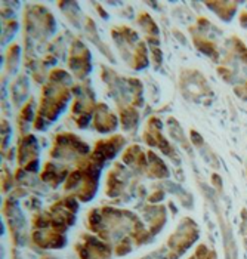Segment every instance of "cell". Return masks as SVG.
Wrapping results in <instances>:
<instances>
[{"instance_id": "6", "label": "cell", "mask_w": 247, "mask_h": 259, "mask_svg": "<svg viewBox=\"0 0 247 259\" xmlns=\"http://www.w3.org/2000/svg\"><path fill=\"white\" fill-rule=\"evenodd\" d=\"M235 91H237V94H238V95H240V97L243 98V94H247V83L241 84V86H238V88H237Z\"/></svg>"}, {"instance_id": "3", "label": "cell", "mask_w": 247, "mask_h": 259, "mask_svg": "<svg viewBox=\"0 0 247 259\" xmlns=\"http://www.w3.org/2000/svg\"><path fill=\"white\" fill-rule=\"evenodd\" d=\"M207 6L216 9V14H218L221 18L229 20V18L232 17V14H234L237 5L232 3V2H213V3H207Z\"/></svg>"}, {"instance_id": "7", "label": "cell", "mask_w": 247, "mask_h": 259, "mask_svg": "<svg viewBox=\"0 0 247 259\" xmlns=\"http://www.w3.org/2000/svg\"><path fill=\"white\" fill-rule=\"evenodd\" d=\"M219 73H221L222 77H225V80H229V77H231V73L228 71L227 68H222V67H221V68H219Z\"/></svg>"}, {"instance_id": "2", "label": "cell", "mask_w": 247, "mask_h": 259, "mask_svg": "<svg viewBox=\"0 0 247 259\" xmlns=\"http://www.w3.org/2000/svg\"><path fill=\"white\" fill-rule=\"evenodd\" d=\"M117 124V119L107 111L105 107H101L96 114H95V126L98 127V131H113Z\"/></svg>"}, {"instance_id": "1", "label": "cell", "mask_w": 247, "mask_h": 259, "mask_svg": "<svg viewBox=\"0 0 247 259\" xmlns=\"http://www.w3.org/2000/svg\"><path fill=\"white\" fill-rule=\"evenodd\" d=\"M197 237V228L194 225V222L189 220L184 221V224L179 227L178 233L173 234V237L169 241V247L172 250L170 258L178 256L184 249H186Z\"/></svg>"}, {"instance_id": "4", "label": "cell", "mask_w": 247, "mask_h": 259, "mask_svg": "<svg viewBox=\"0 0 247 259\" xmlns=\"http://www.w3.org/2000/svg\"><path fill=\"white\" fill-rule=\"evenodd\" d=\"M195 40V45H197V48L202 51V52H205L207 55H210V57H213L215 60H218V52H216V48H215V45L212 43V41H209V40L203 39V37H194Z\"/></svg>"}, {"instance_id": "5", "label": "cell", "mask_w": 247, "mask_h": 259, "mask_svg": "<svg viewBox=\"0 0 247 259\" xmlns=\"http://www.w3.org/2000/svg\"><path fill=\"white\" fill-rule=\"evenodd\" d=\"M192 259H215V255L207 250L206 246H200V249L197 250V255Z\"/></svg>"}, {"instance_id": "8", "label": "cell", "mask_w": 247, "mask_h": 259, "mask_svg": "<svg viewBox=\"0 0 247 259\" xmlns=\"http://www.w3.org/2000/svg\"><path fill=\"white\" fill-rule=\"evenodd\" d=\"M244 233H246V241H247V217L244 213Z\"/></svg>"}]
</instances>
